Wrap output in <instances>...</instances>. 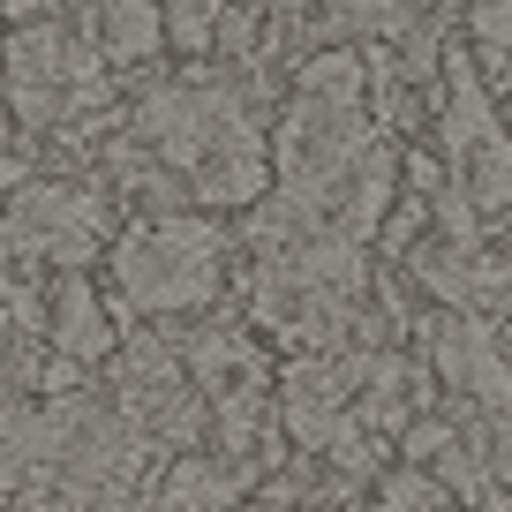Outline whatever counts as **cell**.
Returning a JSON list of instances; mask_svg holds the SVG:
<instances>
[{
	"label": "cell",
	"mask_w": 512,
	"mask_h": 512,
	"mask_svg": "<svg viewBox=\"0 0 512 512\" xmlns=\"http://www.w3.org/2000/svg\"><path fill=\"white\" fill-rule=\"evenodd\" d=\"M219 256L226 226L196 219V211H166V219L121 234L113 249V287H121V317H189V309L219 302Z\"/></svg>",
	"instance_id": "6da1fadb"
},
{
	"label": "cell",
	"mask_w": 512,
	"mask_h": 512,
	"mask_svg": "<svg viewBox=\"0 0 512 512\" xmlns=\"http://www.w3.org/2000/svg\"><path fill=\"white\" fill-rule=\"evenodd\" d=\"M445 159L467 204L512 211V128L497 121L490 83L475 76L467 53H445Z\"/></svg>",
	"instance_id": "7a4b0ae2"
},
{
	"label": "cell",
	"mask_w": 512,
	"mask_h": 512,
	"mask_svg": "<svg viewBox=\"0 0 512 512\" xmlns=\"http://www.w3.org/2000/svg\"><path fill=\"white\" fill-rule=\"evenodd\" d=\"M430 354H437V369H445L475 407L497 415V407L512 400V362H505V347H497L490 317H460V309L430 317Z\"/></svg>",
	"instance_id": "3957f363"
},
{
	"label": "cell",
	"mask_w": 512,
	"mask_h": 512,
	"mask_svg": "<svg viewBox=\"0 0 512 512\" xmlns=\"http://www.w3.org/2000/svg\"><path fill=\"white\" fill-rule=\"evenodd\" d=\"M415 279L445 309H460V317H482V309H497L512 294V264H497V256H482V249H452V241H430V249L415 256Z\"/></svg>",
	"instance_id": "277c9868"
},
{
	"label": "cell",
	"mask_w": 512,
	"mask_h": 512,
	"mask_svg": "<svg viewBox=\"0 0 512 512\" xmlns=\"http://www.w3.org/2000/svg\"><path fill=\"white\" fill-rule=\"evenodd\" d=\"M46 339H53V354H61V362L91 369V362H106V354L121 347V324H113V309L91 294V279L68 272V279H61V294H53V324H46Z\"/></svg>",
	"instance_id": "5b68a950"
},
{
	"label": "cell",
	"mask_w": 512,
	"mask_h": 512,
	"mask_svg": "<svg viewBox=\"0 0 512 512\" xmlns=\"http://www.w3.org/2000/svg\"><path fill=\"white\" fill-rule=\"evenodd\" d=\"M249 490V460L226 452H181L159 475V512H234Z\"/></svg>",
	"instance_id": "8992f818"
},
{
	"label": "cell",
	"mask_w": 512,
	"mask_h": 512,
	"mask_svg": "<svg viewBox=\"0 0 512 512\" xmlns=\"http://www.w3.org/2000/svg\"><path fill=\"white\" fill-rule=\"evenodd\" d=\"M226 0H159V31L174 53H211V31H219Z\"/></svg>",
	"instance_id": "52a82bcc"
},
{
	"label": "cell",
	"mask_w": 512,
	"mask_h": 512,
	"mask_svg": "<svg viewBox=\"0 0 512 512\" xmlns=\"http://www.w3.org/2000/svg\"><path fill=\"white\" fill-rule=\"evenodd\" d=\"M467 38H475L490 61L512 53V0H467Z\"/></svg>",
	"instance_id": "ba28073f"
},
{
	"label": "cell",
	"mask_w": 512,
	"mask_h": 512,
	"mask_svg": "<svg viewBox=\"0 0 512 512\" xmlns=\"http://www.w3.org/2000/svg\"><path fill=\"white\" fill-rule=\"evenodd\" d=\"M377 512H445V490L415 467V475H392V482H384V505Z\"/></svg>",
	"instance_id": "9c48e42d"
},
{
	"label": "cell",
	"mask_w": 512,
	"mask_h": 512,
	"mask_svg": "<svg viewBox=\"0 0 512 512\" xmlns=\"http://www.w3.org/2000/svg\"><path fill=\"white\" fill-rule=\"evenodd\" d=\"M400 445H407V460H415V467H437V452L452 445V430H445V422H407Z\"/></svg>",
	"instance_id": "30bf717a"
},
{
	"label": "cell",
	"mask_w": 512,
	"mask_h": 512,
	"mask_svg": "<svg viewBox=\"0 0 512 512\" xmlns=\"http://www.w3.org/2000/svg\"><path fill=\"white\" fill-rule=\"evenodd\" d=\"M482 512H512V497H497V505H482Z\"/></svg>",
	"instance_id": "8fae6325"
},
{
	"label": "cell",
	"mask_w": 512,
	"mask_h": 512,
	"mask_svg": "<svg viewBox=\"0 0 512 512\" xmlns=\"http://www.w3.org/2000/svg\"><path fill=\"white\" fill-rule=\"evenodd\" d=\"M241 8H256V0H241Z\"/></svg>",
	"instance_id": "7c38bea8"
}]
</instances>
